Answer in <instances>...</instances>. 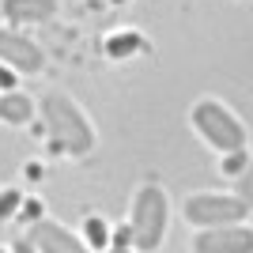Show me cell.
<instances>
[{"instance_id":"6da1fadb","label":"cell","mask_w":253,"mask_h":253,"mask_svg":"<svg viewBox=\"0 0 253 253\" xmlns=\"http://www.w3.org/2000/svg\"><path fill=\"white\" fill-rule=\"evenodd\" d=\"M42 117H45V132L53 140V151H64V155H87L95 148V128L84 117V110L72 102L68 95H49L42 98Z\"/></svg>"},{"instance_id":"7a4b0ae2","label":"cell","mask_w":253,"mask_h":253,"mask_svg":"<svg viewBox=\"0 0 253 253\" xmlns=\"http://www.w3.org/2000/svg\"><path fill=\"white\" fill-rule=\"evenodd\" d=\"M193 128L208 140L211 148H219V151L246 148V128H242V121H238V117H234L223 102H215V98H201V102L193 106Z\"/></svg>"},{"instance_id":"3957f363","label":"cell","mask_w":253,"mask_h":253,"mask_svg":"<svg viewBox=\"0 0 253 253\" xmlns=\"http://www.w3.org/2000/svg\"><path fill=\"white\" fill-rule=\"evenodd\" d=\"M132 250H155L167 231V193L159 185H140L136 201H132Z\"/></svg>"},{"instance_id":"277c9868","label":"cell","mask_w":253,"mask_h":253,"mask_svg":"<svg viewBox=\"0 0 253 253\" xmlns=\"http://www.w3.org/2000/svg\"><path fill=\"white\" fill-rule=\"evenodd\" d=\"M250 215L246 201L223 197V193H193L185 201V219L193 227H219V223H242Z\"/></svg>"},{"instance_id":"5b68a950","label":"cell","mask_w":253,"mask_h":253,"mask_svg":"<svg viewBox=\"0 0 253 253\" xmlns=\"http://www.w3.org/2000/svg\"><path fill=\"white\" fill-rule=\"evenodd\" d=\"M0 64H8L11 72H23V76H34L42 72V49L27 38V34H15V31H0Z\"/></svg>"},{"instance_id":"8992f818","label":"cell","mask_w":253,"mask_h":253,"mask_svg":"<svg viewBox=\"0 0 253 253\" xmlns=\"http://www.w3.org/2000/svg\"><path fill=\"white\" fill-rule=\"evenodd\" d=\"M15 250H42V253H80L84 242L76 238L72 231H64L61 223H49V219H38L27 231V242H19Z\"/></svg>"},{"instance_id":"52a82bcc","label":"cell","mask_w":253,"mask_h":253,"mask_svg":"<svg viewBox=\"0 0 253 253\" xmlns=\"http://www.w3.org/2000/svg\"><path fill=\"white\" fill-rule=\"evenodd\" d=\"M250 246H253L250 227L219 223V227H204V234L193 242V250H201V253H246Z\"/></svg>"},{"instance_id":"ba28073f","label":"cell","mask_w":253,"mask_h":253,"mask_svg":"<svg viewBox=\"0 0 253 253\" xmlns=\"http://www.w3.org/2000/svg\"><path fill=\"white\" fill-rule=\"evenodd\" d=\"M0 11L8 23H45L57 15V0H4Z\"/></svg>"},{"instance_id":"9c48e42d","label":"cell","mask_w":253,"mask_h":253,"mask_svg":"<svg viewBox=\"0 0 253 253\" xmlns=\"http://www.w3.org/2000/svg\"><path fill=\"white\" fill-rule=\"evenodd\" d=\"M0 117H4L8 125H27V121H31V98L19 95V91L0 95Z\"/></svg>"},{"instance_id":"30bf717a","label":"cell","mask_w":253,"mask_h":253,"mask_svg":"<svg viewBox=\"0 0 253 253\" xmlns=\"http://www.w3.org/2000/svg\"><path fill=\"white\" fill-rule=\"evenodd\" d=\"M106 53H110L114 61H125V57H132V53H144V38H140V34H132V31L114 34V38L106 42Z\"/></svg>"},{"instance_id":"8fae6325","label":"cell","mask_w":253,"mask_h":253,"mask_svg":"<svg viewBox=\"0 0 253 253\" xmlns=\"http://www.w3.org/2000/svg\"><path fill=\"white\" fill-rule=\"evenodd\" d=\"M84 234H87V242H91V250H106V246H110V234H106V223L98 219V215H91V219L84 223Z\"/></svg>"},{"instance_id":"7c38bea8","label":"cell","mask_w":253,"mask_h":253,"mask_svg":"<svg viewBox=\"0 0 253 253\" xmlns=\"http://www.w3.org/2000/svg\"><path fill=\"white\" fill-rule=\"evenodd\" d=\"M19 204H23L19 189H4L0 193V219H11V215L19 211Z\"/></svg>"},{"instance_id":"4fadbf2b","label":"cell","mask_w":253,"mask_h":253,"mask_svg":"<svg viewBox=\"0 0 253 253\" xmlns=\"http://www.w3.org/2000/svg\"><path fill=\"white\" fill-rule=\"evenodd\" d=\"M223 174H238L246 167V148H234V151H223Z\"/></svg>"},{"instance_id":"5bb4252c","label":"cell","mask_w":253,"mask_h":253,"mask_svg":"<svg viewBox=\"0 0 253 253\" xmlns=\"http://www.w3.org/2000/svg\"><path fill=\"white\" fill-rule=\"evenodd\" d=\"M0 87H15V72L8 64H0Z\"/></svg>"},{"instance_id":"9a60e30c","label":"cell","mask_w":253,"mask_h":253,"mask_svg":"<svg viewBox=\"0 0 253 253\" xmlns=\"http://www.w3.org/2000/svg\"><path fill=\"white\" fill-rule=\"evenodd\" d=\"M114 246H132V231H128V227H125V231H117L114 234Z\"/></svg>"},{"instance_id":"2e32d148","label":"cell","mask_w":253,"mask_h":253,"mask_svg":"<svg viewBox=\"0 0 253 253\" xmlns=\"http://www.w3.org/2000/svg\"><path fill=\"white\" fill-rule=\"evenodd\" d=\"M110 4H125V0H110Z\"/></svg>"}]
</instances>
